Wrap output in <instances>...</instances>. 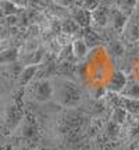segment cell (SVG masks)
Masks as SVG:
<instances>
[{"label":"cell","instance_id":"cell-20","mask_svg":"<svg viewBox=\"0 0 139 150\" xmlns=\"http://www.w3.org/2000/svg\"><path fill=\"white\" fill-rule=\"evenodd\" d=\"M136 3H138V0H118L120 10L123 11L125 16H129V14L134 11Z\"/></svg>","mask_w":139,"mask_h":150},{"label":"cell","instance_id":"cell-26","mask_svg":"<svg viewBox=\"0 0 139 150\" xmlns=\"http://www.w3.org/2000/svg\"><path fill=\"white\" fill-rule=\"evenodd\" d=\"M136 135H139V121H136L135 125L131 127V136H136Z\"/></svg>","mask_w":139,"mask_h":150},{"label":"cell","instance_id":"cell-21","mask_svg":"<svg viewBox=\"0 0 139 150\" xmlns=\"http://www.w3.org/2000/svg\"><path fill=\"white\" fill-rule=\"evenodd\" d=\"M127 36L131 42H135L139 39V24L138 22H131L127 28Z\"/></svg>","mask_w":139,"mask_h":150},{"label":"cell","instance_id":"cell-8","mask_svg":"<svg viewBox=\"0 0 139 150\" xmlns=\"http://www.w3.org/2000/svg\"><path fill=\"white\" fill-rule=\"evenodd\" d=\"M72 20L78 24L79 28H88L92 22L91 11L85 10V8H82V7H78V8L72 10Z\"/></svg>","mask_w":139,"mask_h":150},{"label":"cell","instance_id":"cell-1","mask_svg":"<svg viewBox=\"0 0 139 150\" xmlns=\"http://www.w3.org/2000/svg\"><path fill=\"white\" fill-rule=\"evenodd\" d=\"M86 122V117L81 111L68 110L65 111L59 124V132L65 143H75L81 138V132Z\"/></svg>","mask_w":139,"mask_h":150},{"label":"cell","instance_id":"cell-9","mask_svg":"<svg viewBox=\"0 0 139 150\" xmlns=\"http://www.w3.org/2000/svg\"><path fill=\"white\" fill-rule=\"evenodd\" d=\"M39 65H27L24 67L18 75V83L21 86H27L28 83H31L35 78V75L38 74Z\"/></svg>","mask_w":139,"mask_h":150},{"label":"cell","instance_id":"cell-15","mask_svg":"<svg viewBox=\"0 0 139 150\" xmlns=\"http://www.w3.org/2000/svg\"><path fill=\"white\" fill-rule=\"evenodd\" d=\"M127 115L128 112L125 111L121 106H117V107H113V111H111V121L113 122L118 124V125H123L127 120Z\"/></svg>","mask_w":139,"mask_h":150},{"label":"cell","instance_id":"cell-12","mask_svg":"<svg viewBox=\"0 0 139 150\" xmlns=\"http://www.w3.org/2000/svg\"><path fill=\"white\" fill-rule=\"evenodd\" d=\"M88 46L84 42V39H75L72 45H71V52L74 54V57L77 59H84L86 54H88Z\"/></svg>","mask_w":139,"mask_h":150},{"label":"cell","instance_id":"cell-3","mask_svg":"<svg viewBox=\"0 0 139 150\" xmlns=\"http://www.w3.org/2000/svg\"><path fill=\"white\" fill-rule=\"evenodd\" d=\"M28 85V93L35 102L45 103L53 97V83L49 79H36Z\"/></svg>","mask_w":139,"mask_h":150},{"label":"cell","instance_id":"cell-6","mask_svg":"<svg viewBox=\"0 0 139 150\" xmlns=\"http://www.w3.org/2000/svg\"><path fill=\"white\" fill-rule=\"evenodd\" d=\"M109 21L111 22V27L116 32H121L128 22V16H125L120 8L109 10Z\"/></svg>","mask_w":139,"mask_h":150},{"label":"cell","instance_id":"cell-13","mask_svg":"<svg viewBox=\"0 0 139 150\" xmlns=\"http://www.w3.org/2000/svg\"><path fill=\"white\" fill-rule=\"evenodd\" d=\"M17 59H18V50L16 47H10L0 52V64H11L16 63Z\"/></svg>","mask_w":139,"mask_h":150},{"label":"cell","instance_id":"cell-25","mask_svg":"<svg viewBox=\"0 0 139 150\" xmlns=\"http://www.w3.org/2000/svg\"><path fill=\"white\" fill-rule=\"evenodd\" d=\"M106 92H107L106 88H103V86H97L96 91H95V93H93V97H95V100H99V99L104 97Z\"/></svg>","mask_w":139,"mask_h":150},{"label":"cell","instance_id":"cell-16","mask_svg":"<svg viewBox=\"0 0 139 150\" xmlns=\"http://www.w3.org/2000/svg\"><path fill=\"white\" fill-rule=\"evenodd\" d=\"M0 8L3 11V14L7 16H16L18 13V6L13 3L11 0H0Z\"/></svg>","mask_w":139,"mask_h":150},{"label":"cell","instance_id":"cell-18","mask_svg":"<svg viewBox=\"0 0 139 150\" xmlns=\"http://www.w3.org/2000/svg\"><path fill=\"white\" fill-rule=\"evenodd\" d=\"M85 29V35H84V42L86 43V46L88 47H92V46H95L99 43V36H97V33L95 31H92L91 28H84Z\"/></svg>","mask_w":139,"mask_h":150},{"label":"cell","instance_id":"cell-29","mask_svg":"<svg viewBox=\"0 0 139 150\" xmlns=\"http://www.w3.org/2000/svg\"><path fill=\"white\" fill-rule=\"evenodd\" d=\"M3 16H4V14H3V11H1V8H0V18H1Z\"/></svg>","mask_w":139,"mask_h":150},{"label":"cell","instance_id":"cell-31","mask_svg":"<svg viewBox=\"0 0 139 150\" xmlns=\"http://www.w3.org/2000/svg\"><path fill=\"white\" fill-rule=\"evenodd\" d=\"M0 95H1V91H0Z\"/></svg>","mask_w":139,"mask_h":150},{"label":"cell","instance_id":"cell-2","mask_svg":"<svg viewBox=\"0 0 139 150\" xmlns=\"http://www.w3.org/2000/svg\"><path fill=\"white\" fill-rule=\"evenodd\" d=\"M53 95H56L57 102L63 107L72 108L82 100L81 89L68 79H57L56 86H53Z\"/></svg>","mask_w":139,"mask_h":150},{"label":"cell","instance_id":"cell-11","mask_svg":"<svg viewBox=\"0 0 139 150\" xmlns=\"http://www.w3.org/2000/svg\"><path fill=\"white\" fill-rule=\"evenodd\" d=\"M120 106L128 112V114H139V99H131V97H124L120 95Z\"/></svg>","mask_w":139,"mask_h":150},{"label":"cell","instance_id":"cell-27","mask_svg":"<svg viewBox=\"0 0 139 150\" xmlns=\"http://www.w3.org/2000/svg\"><path fill=\"white\" fill-rule=\"evenodd\" d=\"M57 3H60L61 6H70L72 3V0H57Z\"/></svg>","mask_w":139,"mask_h":150},{"label":"cell","instance_id":"cell-19","mask_svg":"<svg viewBox=\"0 0 139 150\" xmlns=\"http://www.w3.org/2000/svg\"><path fill=\"white\" fill-rule=\"evenodd\" d=\"M61 31L64 33H75L79 31V27L72 18H68V20H64L61 22Z\"/></svg>","mask_w":139,"mask_h":150},{"label":"cell","instance_id":"cell-23","mask_svg":"<svg viewBox=\"0 0 139 150\" xmlns=\"http://www.w3.org/2000/svg\"><path fill=\"white\" fill-rule=\"evenodd\" d=\"M118 134H120V125L116 122H113V121H110L106 127V135L110 139H116L118 136Z\"/></svg>","mask_w":139,"mask_h":150},{"label":"cell","instance_id":"cell-30","mask_svg":"<svg viewBox=\"0 0 139 150\" xmlns=\"http://www.w3.org/2000/svg\"><path fill=\"white\" fill-rule=\"evenodd\" d=\"M35 150H48V149H43V147H40V149H35Z\"/></svg>","mask_w":139,"mask_h":150},{"label":"cell","instance_id":"cell-24","mask_svg":"<svg viewBox=\"0 0 139 150\" xmlns=\"http://www.w3.org/2000/svg\"><path fill=\"white\" fill-rule=\"evenodd\" d=\"M97 6H100V0H81V7L85 10H95Z\"/></svg>","mask_w":139,"mask_h":150},{"label":"cell","instance_id":"cell-14","mask_svg":"<svg viewBox=\"0 0 139 150\" xmlns=\"http://www.w3.org/2000/svg\"><path fill=\"white\" fill-rule=\"evenodd\" d=\"M124 97H131V99H139V83L138 82H127V85L124 86V89L120 93Z\"/></svg>","mask_w":139,"mask_h":150},{"label":"cell","instance_id":"cell-7","mask_svg":"<svg viewBox=\"0 0 139 150\" xmlns=\"http://www.w3.org/2000/svg\"><path fill=\"white\" fill-rule=\"evenodd\" d=\"M127 82H128L127 75L123 71H114L107 83V91H110L111 93H121L124 86L127 85Z\"/></svg>","mask_w":139,"mask_h":150},{"label":"cell","instance_id":"cell-4","mask_svg":"<svg viewBox=\"0 0 139 150\" xmlns=\"http://www.w3.org/2000/svg\"><path fill=\"white\" fill-rule=\"evenodd\" d=\"M21 132H20V138L24 140L27 145L32 146L33 143H36L39 140V127L35 117H32L31 114L24 115L21 121Z\"/></svg>","mask_w":139,"mask_h":150},{"label":"cell","instance_id":"cell-22","mask_svg":"<svg viewBox=\"0 0 139 150\" xmlns=\"http://www.w3.org/2000/svg\"><path fill=\"white\" fill-rule=\"evenodd\" d=\"M109 50H110V53L113 56H116V57H121L124 54V46L121 42H118V40H113V42L109 43Z\"/></svg>","mask_w":139,"mask_h":150},{"label":"cell","instance_id":"cell-17","mask_svg":"<svg viewBox=\"0 0 139 150\" xmlns=\"http://www.w3.org/2000/svg\"><path fill=\"white\" fill-rule=\"evenodd\" d=\"M43 60V50L42 49H38L35 52H31L29 56L25 59L27 65H39Z\"/></svg>","mask_w":139,"mask_h":150},{"label":"cell","instance_id":"cell-5","mask_svg":"<svg viewBox=\"0 0 139 150\" xmlns=\"http://www.w3.org/2000/svg\"><path fill=\"white\" fill-rule=\"evenodd\" d=\"M22 118H24V108L22 104L18 103H11L7 107L4 114V125L7 131H14V129L21 124Z\"/></svg>","mask_w":139,"mask_h":150},{"label":"cell","instance_id":"cell-28","mask_svg":"<svg viewBox=\"0 0 139 150\" xmlns=\"http://www.w3.org/2000/svg\"><path fill=\"white\" fill-rule=\"evenodd\" d=\"M0 150H10V147H7V146H0Z\"/></svg>","mask_w":139,"mask_h":150},{"label":"cell","instance_id":"cell-10","mask_svg":"<svg viewBox=\"0 0 139 150\" xmlns=\"http://www.w3.org/2000/svg\"><path fill=\"white\" fill-rule=\"evenodd\" d=\"M92 21H95L99 27H106L109 22V10L103 6H97L95 10L91 11Z\"/></svg>","mask_w":139,"mask_h":150}]
</instances>
